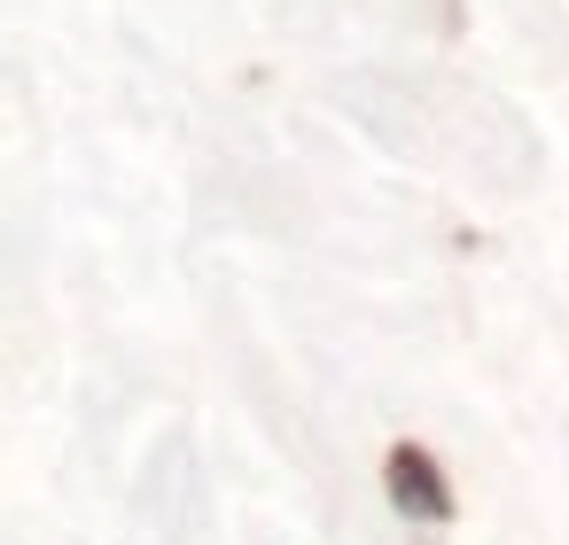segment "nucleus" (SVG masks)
Listing matches in <instances>:
<instances>
[{
    "instance_id": "f257e3e1",
    "label": "nucleus",
    "mask_w": 569,
    "mask_h": 545,
    "mask_svg": "<svg viewBox=\"0 0 569 545\" xmlns=\"http://www.w3.org/2000/svg\"><path fill=\"white\" fill-rule=\"evenodd\" d=\"M382 483H390V507L405 522H445L453 514V491H445V476H437V460H429L422 444H398L390 468H382Z\"/></svg>"
}]
</instances>
